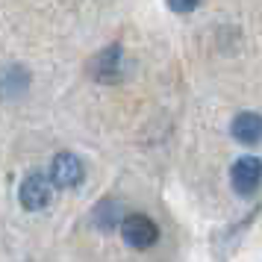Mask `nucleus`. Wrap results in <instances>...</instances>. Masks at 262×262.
<instances>
[{"label":"nucleus","instance_id":"6e6552de","mask_svg":"<svg viewBox=\"0 0 262 262\" xmlns=\"http://www.w3.org/2000/svg\"><path fill=\"white\" fill-rule=\"evenodd\" d=\"M121 218H124V206H121V201H115V198H106V201H100L95 209H92L95 230H100V233H112V230H118Z\"/></svg>","mask_w":262,"mask_h":262},{"label":"nucleus","instance_id":"39448f33","mask_svg":"<svg viewBox=\"0 0 262 262\" xmlns=\"http://www.w3.org/2000/svg\"><path fill=\"white\" fill-rule=\"evenodd\" d=\"M48 180L53 189H77L83 183V162L80 156L74 154H56L53 162H50V171H48Z\"/></svg>","mask_w":262,"mask_h":262},{"label":"nucleus","instance_id":"1a4fd4ad","mask_svg":"<svg viewBox=\"0 0 262 262\" xmlns=\"http://www.w3.org/2000/svg\"><path fill=\"white\" fill-rule=\"evenodd\" d=\"M165 3H168V9L177 15H189L201 6V0H165Z\"/></svg>","mask_w":262,"mask_h":262},{"label":"nucleus","instance_id":"7ed1b4c3","mask_svg":"<svg viewBox=\"0 0 262 262\" xmlns=\"http://www.w3.org/2000/svg\"><path fill=\"white\" fill-rule=\"evenodd\" d=\"M50 198H53V186H50L48 174L33 171V174H27V177L21 180L18 201H21V206H24L27 212H41L50 203Z\"/></svg>","mask_w":262,"mask_h":262},{"label":"nucleus","instance_id":"0eeeda50","mask_svg":"<svg viewBox=\"0 0 262 262\" xmlns=\"http://www.w3.org/2000/svg\"><path fill=\"white\" fill-rule=\"evenodd\" d=\"M230 133H233V139L238 144L253 147L262 139V118L256 112H238L236 118H233V124H230Z\"/></svg>","mask_w":262,"mask_h":262},{"label":"nucleus","instance_id":"f257e3e1","mask_svg":"<svg viewBox=\"0 0 262 262\" xmlns=\"http://www.w3.org/2000/svg\"><path fill=\"white\" fill-rule=\"evenodd\" d=\"M118 227H121V236H124V245L133 250H150L159 242V227L144 212H124Z\"/></svg>","mask_w":262,"mask_h":262},{"label":"nucleus","instance_id":"f03ea898","mask_svg":"<svg viewBox=\"0 0 262 262\" xmlns=\"http://www.w3.org/2000/svg\"><path fill=\"white\" fill-rule=\"evenodd\" d=\"M121 74H124V48L121 45H109V48L97 50L89 62V77L95 83H118Z\"/></svg>","mask_w":262,"mask_h":262},{"label":"nucleus","instance_id":"423d86ee","mask_svg":"<svg viewBox=\"0 0 262 262\" xmlns=\"http://www.w3.org/2000/svg\"><path fill=\"white\" fill-rule=\"evenodd\" d=\"M33 77L24 65H9L6 71L0 74V97L3 100H15V97H24L30 92Z\"/></svg>","mask_w":262,"mask_h":262},{"label":"nucleus","instance_id":"20e7f679","mask_svg":"<svg viewBox=\"0 0 262 262\" xmlns=\"http://www.w3.org/2000/svg\"><path fill=\"white\" fill-rule=\"evenodd\" d=\"M259 180H262V162L256 156H242V159H236L233 168H230V186H233V191L242 194V198L256 194Z\"/></svg>","mask_w":262,"mask_h":262}]
</instances>
